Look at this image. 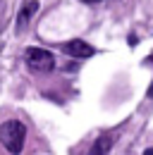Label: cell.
<instances>
[{"label": "cell", "instance_id": "cell-3", "mask_svg": "<svg viewBox=\"0 0 153 155\" xmlns=\"http://www.w3.org/2000/svg\"><path fill=\"white\" fill-rule=\"evenodd\" d=\"M62 53L70 55V58H76V60H86V58H93L96 48L89 45L86 41H81V38H72L62 45Z\"/></svg>", "mask_w": 153, "mask_h": 155}, {"label": "cell", "instance_id": "cell-7", "mask_svg": "<svg viewBox=\"0 0 153 155\" xmlns=\"http://www.w3.org/2000/svg\"><path fill=\"white\" fill-rule=\"evenodd\" d=\"M81 2H86V5H96V2H103V0H81Z\"/></svg>", "mask_w": 153, "mask_h": 155}, {"label": "cell", "instance_id": "cell-8", "mask_svg": "<svg viewBox=\"0 0 153 155\" xmlns=\"http://www.w3.org/2000/svg\"><path fill=\"white\" fill-rule=\"evenodd\" d=\"M144 155H153V148H146V150H144Z\"/></svg>", "mask_w": 153, "mask_h": 155}, {"label": "cell", "instance_id": "cell-6", "mask_svg": "<svg viewBox=\"0 0 153 155\" xmlns=\"http://www.w3.org/2000/svg\"><path fill=\"white\" fill-rule=\"evenodd\" d=\"M127 43H129V45H136V43H139V38H136V36H134V34H132V36L127 38Z\"/></svg>", "mask_w": 153, "mask_h": 155}, {"label": "cell", "instance_id": "cell-5", "mask_svg": "<svg viewBox=\"0 0 153 155\" xmlns=\"http://www.w3.org/2000/svg\"><path fill=\"white\" fill-rule=\"evenodd\" d=\"M110 148H113V136L103 134L100 138H96V143L89 148V155H108Z\"/></svg>", "mask_w": 153, "mask_h": 155}, {"label": "cell", "instance_id": "cell-4", "mask_svg": "<svg viewBox=\"0 0 153 155\" xmlns=\"http://www.w3.org/2000/svg\"><path fill=\"white\" fill-rule=\"evenodd\" d=\"M36 12H38V0H29V2L22 5V10H19V15H17V29L19 31L29 24V19H31Z\"/></svg>", "mask_w": 153, "mask_h": 155}, {"label": "cell", "instance_id": "cell-1", "mask_svg": "<svg viewBox=\"0 0 153 155\" xmlns=\"http://www.w3.org/2000/svg\"><path fill=\"white\" fill-rule=\"evenodd\" d=\"M26 141V124L22 119H7L0 124V143L10 155H19Z\"/></svg>", "mask_w": 153, "mask_h": 155}, {"label": "cell", "instance_id": "cell-2", "mask_svg": "<svg viewBox=\"0 0 153 155\" xmlns=\"http://www.w3.org/2000/svg\"><path fill=\"white\" fill-rule=\"evenodd\" d=\"M26 64L34 72H53L55 69V58L46 48H29L26 50Z\"/></svg>", "mask_w": 153, "mask_h": 155}]
</instances>
